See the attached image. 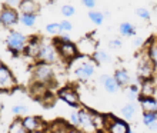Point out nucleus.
I'll use <instances>...</instances> for the list:
<instances>
[{
	"label": "nucleus",
	"mask_w": 157,
	"mask_h": 133,
	"mask_svg": "<svg viewBox=\"0 0 157 133\" xmlns=\"http://www.w3.org/2000/svg\"><path fill=\"white\" fill-rule=\"evenodd\" d=\"M0 20H2V26L6 29H12L19 23L20 20V13L14 7H9L6 4H3V7L0 10Z\"/></svg>",
	"instance_id": "9"
},
{
	"label": "nucleus",
	"mask_w": 157,
	"mask_h": 133,
	"mask_svg": "<svg viewBox=\"0 0 157 133\" xmlns=\"http://www.w3.org/2000/svg\"><path fill=\"white\" fill-rule=\"evenodd\" d=\"M146 53L150 57V60L154 63V66L157 69V40H151L150 43H147L146 47Z\"/></svg>",
	"instance_id": "24"
},
{
	"label": "nucleus",
	"mask_w": 157,
	"mask_h": 133,
	"mask_svg": "<svg viewBox=\"0 0 157 133\" xmlns=\"http://www.w3.org/2000/svg\"><path fill=\"white\" fill-rule=\"evenodd\" d=\"M139 103H140L143 113L157 112V99L154 96H140L139 97Z\"/></svg>",
	"instance_id": "16"
},
{
	"label": "nucleus",
	"mask_w": 157,
	"mask_h": 133,
	"mask_svg": "<svg viewBox=\"0 0 157 133\" xmlns=\"http://www.w3.org/2000/svg\"><path fill=\"white\" fill-rule=\"evenodd\" d=\"M27 42L29 37L23 34L19 30H12L6 37V47L12 54L17 56V54H23L27 47Z\"/></svg>",
	"instance_id": "3"
},
{
	"label": "nucleus",
	"mask_w": 157,
	"mask_h": 133,
	"mask_svg": "<svg viewBox=\"0 0 157 133\" xmlns=\"http://www.w3.org/2000/svg\"><path fill=\"white\" fill-rule=\"evenodd\" d=\"M56 39H57V40H60V42H70V40H71L70 36H69L67 33H64V32H62L59 36H56Z\"/></svg>",
	"instance_id": "38"
},
{
	"label": "nucleus",
	"mask_w": 157,
	"mask_h": 133,
	"mask_svg": "<svg viewBox=\"0 0 157 133\" xmlns=\"http://www.w3.org/2000/svg\"><path fill=\"white\" fill-rule=\"evenodd\" d=\"M75 7L71 6V4H63V7H62V14L64 17H71V16H75Z\"/></svg>",
	"instance_id": "32"
},
{
	"label": "nucleus",
	"mask_w": 157,
	"mask_h": 133,
	"mask_svg": "<svg viewBox=\"0 0 157 133\" xmlns=\"http://www.w3.org/2000/svg\"><path fill=\"white\" fill-rule=\"evenodd\" d=\"M96 133H104V132H96Z\"/></svg>",
	"instance_id": "45"
},
{
	"label": "nucleus",
	"mask_w": 157,
	"mask_h": 133,
	"mask_svg": "<svg viewBox=\"0 0 157 133\" xmlns=\"http://www.w3.org/2000/svg\"><path fill=\"white\" fill-rule=\"evenodd\" d=\"M2 109H3V103H2V100H0V112H2Z\"/></svg>",
	"instance_id": "41"
},
{
	"label": "nucleus",
	"mask_w": 157,
	"mask_h": 133,
	"mask_svg": "<svg viewBox=\"0 0 157 133\" xmlns=\"http://www.w3.org/2000/svg\"><path fill=\"white\" fill-rule=\"evenodd\" d=\"M83 6H86L87 9H94L96 7V0H82Z\"/></svg>",
	"instance_id": "39"
},
{
	"label": "nucleus",
	"mask_w": 157,
	"mask_h": 133,
	"mask_svg": "<svg viewBox=\"0 0 157 133\" xmlns=\"http://www.w3.org/2000/svg\"><path fill=\"white\" fill-rule=\"evenodd\" d=\"M21 0H4V4L6 6H9V7H14L17 9L19 7V4H20Z\"/></svg>",
	"instance_id": "37"
},
{
	"label": "nucleus",
	"mask_w": 157,
	"mask_h": 133,
	"mask_svg": "<svg viewBox=\"0 0 157 133\" xmlns=\"http://www.w3.org/2000/svg\"><path fill=\"white\" fill-rule=\"evenodd\" d=\"M7 133H29V132L26 130V127H25V125H23V122H21L20 117H17V119H14V120L10 123Z\"/></svg>",
	"instance_id": "25"
},
{
	"label": "nucleus",
	"mask_w": 157,
	"mask_h": 133,
	"mask_svg": "<svg viewBox=\"0 0 157 133\" xmlns=\"http://www.w3.org/2000/svg\"><path fill=\"white\" fill-rule=\"evenodd\" d=\"M121 40L120 39H112V40H109V47L110 49H120L121 47Z\"/></svg>",
	"instance_id": "36"
},
{
	"label": "nucleus",
	"mask_w": 157,
	"mask_h": 133,
	"mask_svg": "<svg viewBox=\"0 0 157 133\" xmlns=\"http://www.w3.org/2000/svg\"><path fill=\"white\" fill-rule=\"evenodd\" d=\"M77 52H78V56H83V57H93L94 53L97 52V40L94 39L93 34H86L83 36L77 43Z\"/></svg>",
	"instance_id": "6"
},
{
	"label": "nucleus",
	"mask_w": 157,
	"mask_h": 133,
	"mask_svg": "<svg viewBox=\"0 0 157 133\" xmlns=\"http://www.w3.org/2000/svg\"><path fill=\"white\" fill-rule=\"evenodd\" d=\"M0 26H2V20H0Z\"/></svg>",
	"instance_id": "46"
},
{
	"label": "nucleus",
	"mask_w": 157,
	"mask_h": 133,
	"mask_svg": "<svg viewBox=\"0 0 157 133\" xmlns=\"http://www.w3.org/2000/svg\"><path fill=\"white\" fill-rule=\"evenodd\" d=\"M32 79L36 83L44 84L50 88L54 83V67L53 65L43 62H36L32 67Z\"/></svg>",
	"instance_id": "2"
},
{
	"label": "nucleus",
	"mask_w": 157,
	"mask_h": 133,
	"mask_svg": "<svg viewBox=\"0 0 157 133\" xmlns=\"http://www.w3.org/2000/svg\"><path fill=\"white\" fill-rule=\"evenodd\" d=\"M114 79L117 80V83L120 84V88H128L132 84V77L126 69H117L114 72Z\"/></svg>",
	"instance_id": "19"
},
{
	"label": "nucleus",
	"mask_w": 157,
	"mask_h": 133,
	"mask_svg": "<svg viewBox=\"0 0 157 133\" xmlns=\"http://www.w3.org/2000/svg\"><path fill=\"white\" fill-rule=\"evenodd\" d=\"M17 88L16 76L4 65H0V93L2 92H13Z\"/></svg>",
	"instance_id": "8"
},
{
	"label": "nucleus",
	"mask_w": 157,
	"mask_h": 133,
	"mask_svg": "<svg viewBox=\"0 0 157 133\" xmlns=\"http://www.w3.org/2000/svg\"><path fill=\"white\" fill-rule=\"evenodd\" d=\"M104 116H106L104 133H130V126L124 119H120L113 115H104Z\"/></svg>",
	"instance_id": "7"
},
{
	"label": "nucleus",
	"mask_w": 157,
	"mask_h": 133,
	"mask_svg": "<svg viewBox=\"0 0 157 133\" xmlns=\"http://www.w3.org/2000/svg\"><path fill=\"white\" fill-rule=\"evenodd\" d=\"M154 72H156V66L154 63L150 60V57L147 56V53L144 52V54L141 56L140 62L137 65V77L140 80H149L153 79Z\"/></svg>",
	"instance_id": "10"
},
{
	"label": "nucleus",
	"mask_w": 157,
	"mask_h": 133,
	"mask_svg": "<svg viewBox=\"0 0 157 133\" xmlns=\"http://www.w3.org/2000/svg\"><path fill=\"white\" fill-rule=\"evenodd\" d=\"M139 97H140V88L132 83L127 88V99L130 102H139Z\"/></svg>",
	"instance_id": "27"
},
{
	"label": "nucleus",
	"mask_w": 157,
	"mask_h": 133,
	"mask_svg": "<svg viewBox=\"0 0 157 133\" xmlns=\"http://www.w3.org/2000/svg\"><path fill=\"white\" fill-rule=\"evenodd\" d=\"M17 10L19 13H25V14H37L40 12V4L36 0H21Z\"/></svg>",
	"instance_id": "15"
},
{
	"label": "nucleus",
	"mask_w": 157,
	"mask_h": 133,
	"mask_svg": "<svg viewBox=\"0 0 157 133\" xmlns=\"http://www.w3.org/2000/svg\"><path fill=\"white\" fill-rule=\"evenodd\" d=\"M77 112H78V117H80V127L78 129L86 133L97 132L94 126V120H93V110L87 108H80Z\"/></svg>",
	"instance_id": "12"
},
{
	"label": "nucleus",
	"mask_w": 157,
	"mask_h": 133,
	"mask_svg": "<svg viewBox=\"0 0 157 133\" xmlns=\"http://www.w3.org/2000/svg\"><path fill=\"white\" fill-rule=\"evenodd\" d=\"M106 16H109V13H103V12H100V10H90V12H89V19H90V22L97 26L103 25L104 17Z\"/></svg>",
	"instance_id": "22"
},
{
	"label": "nucleus",
	"mask_w": 157,
	"mask_h": 133,
	"mask_svg": "<svg viewBox=\"0 0 157 133\" xmlns=\"http://www.w3.org/2000/svg\"><path fill=\"white\" fill-rule=\"evenodd\" d=\"M136 14L140 17V19H143V20H150V17H151L150 12L147 10V9H144V7H139V9H137Z\"/></svg>",
	"instance_id": "33"
},
{
	"label": "nucleus",
	"mask_w": 157,
	"mask_h": 133,
	"mask_svg": "<svg viewBox=\"0 0 157 133\" xmlns=\"http://www.w3.org/2000/svg\"><path fill=\"white\" fill-rule=\"evenodd\" d=\"M36 17H37V14H25V13H20L19 23L23 25L25 27H33L36 25Z\"/></svg>",
	"instance_id": "26"
},
{
	"label": "nucleus",
	"mask_w": 157,
	"mask_h": 133,
	"mask_svg": "<svg viewBox=\"0 0 157 133\" xmlns=\"http://www.w3.org/2000/svg\"><path fill=\"white\" fill-rule=\"evenodd\" d=\"M93 59L96 60L97 65H104V63L112 62V57H110L104 50H97V52L94 53V56H93Z\"/></svg>",
	"instance_id": "28"
},
{
	"label": "nucleus",
	"mask_w": 157,
	"mask_h": 133,
	"mask_svg": "<svg viewBox=\"0 0 157 133\" xmlns=\"http://www.w3.org/2000/svg\"><path fill=\"white\" fill-rule=\"evenodd\" d=\"M27 112V109L25 108V106H20V104H16V106H13L12 108V113L13 115H16L17 117L20 116V115H23V113Z\"/></svg>",
	"instance_id": "34"
},
{
	"label": "nucleus",
	"mask_w": 157,
	"mask_h": 133,
	"mask_svg": "<svg viewBox=\"0 0 157 133\" xmlns=\"http://www.w3.org/2000/svg\"><path fill=\"white\" fill-rule=\"evenodd\" d=\"M76 133H86V132H83V130H77V129H76Z\"/></svg>",
	"instance_id": "42"
},
{
	"label": "nucleus",
	"mask_w": 157,
	"mask_h": 133,
	"mask_svg": "<svg viewBox=\"0 0 157 133\" xmlns=\"http://www.w3.org/2000/svg\"><path fill=\"white\" fill-rule=\"evenodd\" d=\"M59 60H60V56H59L57 47H56L54 42L53 40H43L36 62H43V63H49V65H54V63H57Z\"/></svg>",
	"instance_id": "4"
},
{
	"label": "nucleus",
	"mask_w": 157,
	"mask_h": 133,
	"mask_svg": "<svg viewBox=\"0 0 157 133\" xmlns=\"http://www.w3.org/2000/svg\"><path fill=\"white\" fill-rule=\"evenodd\" d=\"M143 123L147 127L151 125L157 123V112H149V113H143Z\"/></svg>",
	"instance_id": "29"
},
{
	"label": "nucleus",
	"mask_w": 157,
	"mask_h": 133,
	"mask_svg": "<svg viewBox=\"0 0 157 133\" xmlns=\"http://www.w3.org/2000/svg\"><path fill=\"white\" fill-rule=\"evenodd\" d=\"M69 125H70L73 129H78V127H80V117H78L77 110H73V112L70 113V117H69Z\"/></svg>",
	"instance_id": "31"
},
{
	"label": "nucleus",
	"mask_w": 157,
	"mask_h": 133,
	"mask_svg": "<svg viewBox=\"0 0 157 133\" xmlns=\"http://www.w3.org/2000/svg\"><path fill=\"white\" fill-rule=\"evenodd\" d=\"M60 27H62V32H71L73 30V25L69 20L60 22Z\"/></svg>",
	"instance_id": "35"
},
{
	"label": "nucleus",
	"mask_w": 157,
	"mask_h": 133,
	"mask_svg": "<svg viewBox=\"0 0 157 133\" xmlns=\"http://www.w3.org/2000/svg\"><path fill=\"white\" fill-rule=\"evenodd\" d=\"M73 129L71 126H69L67 123L62 120H57L52 123L50 126H46L44 133H70V130Z\"/></svg>",
	"instance_id": "18"
},
{
	"label": "nucleus",
	"mask_w": 157,
	"mask_h": 133,
	"mask_svg": "<svg viewBox=\"0 0 157 133\" xmlns=\"http://www.w3.org/2000/svg\"><path fill=\"white\" fill-rule=\"evenodd\" d=\"M100 83L103 84V88L109 93H116L119 92L120 84L117 83V80L114 79V76H109V75H101L100 76Z\"/></svg>",
	"instance_id": "17"
},
{
	"label": "nucleus",
	"mask_w": 157,
	"mask_h": 133,
	"mask_svg": "<svg viewBox=\"0 0 157 133\" xmlns=\"http://www.w3.org/2000/svg\"><path fill=\"white\" fill-rule=\"evenodd\" d=\"M32 133H44V130H41V132H32Z\"/></svg>",
	"instance_id": "43"
},
{
	"label": "nucleus",
	"mask_w": 157,
	"mask_h": 133,
	"mask_svg": "<svg viewBox=\"0 0 157 133\" xmlns=\"http://www.w3.org/2000/svg\"><path fill=\"white\" fill-rule=\"evenodd\" d=\"M70 65L75 66L73 67V75L80 82H86V80L90 79L91 76L94 75L96 66H97V63L93 57H83V56H78Z\"/></svg>",
	"instance_id": "1"
},
{
	"label": "nucleus",
	"mask_w": 157,
	"mask_h": 133,
	"mask_svg": "<svg viewBox=\"0 0 157 133\" xmlns=\"http://www.w3.org/2000/svg\"><path fill=\"white\" fill-rule=\"evenodd\" d=\"M120 30V34L124 36V37H132V36H136V27L132 25V23H128V22H123L119 27Z\"/></svg>",
	"instance_id": "23"
},
{
	"label": "nucleus",
	"mask_w": 157,
	"mask_h": 133,
	"mask_svg": "<svg viewBox=\"0 0 157 133\" xmlns=\"http://www.w3.org/2000/svg\"><path fill=\"white\" fill-rule=\"evenodd\" d=\"M143 45H144V40H143L141 37L134 39V46H136V47H140V46H143Z\"/></svg>",
	"instance_id": "40"
},
{
	"label": "nucleus",
	"mask_w": 157,
	"mask_h": 133,
	"mask_svg": "<svg viewBox=\"0 0 157 133\" xmlns=\"http://www.w3.org/2000/svg\"><path fill=\"white\" fill-rule=\"evenodd\" d=\"M46 33L50 34V36H59L62 33V27H60V23H49L46 26Z\"/></svg>",
	"instance_id": "30"
},
{
	"label": "nucleus",
	"mask_w": 157,
	"mask_h": 133,
	"mask_svg": "<svg viewBox=\"0 0 157 133\" xmlns=\"http://www.w3.org/2000/svg\"><path fill=\"white\" fill-rule=\"evenodd\" d=\"M154 93H156V82H154V79L141 80L140 96H154Z\"/></svg>",
	"instance_id": "21"
},
{
	"label": "nucleus",
	"mask_w": 157,
	"mask_h": 133,
	"mask_svg": "<svg viewBox=\"0 0 157 133\" xmlns=\"http://www.w3.org/2000/svg\"><path fill=\"white\" fill-rule=\"evenodd\" d=\"M130 133H136V132H133V130H130Z\"/></svg>",
	"instance_id": "44"
},
{
	"label": "nucleus",
	"mask_w": 157,
	"mask_h": 133,
	"mask_svg": "<svg viewBox=\"0 0 157 133\" xmlns=\"http://www.w3.org/2000/svg\"><path fill=\"white\" fill-rule=\"evenodd\" d=\"M41 42H43V39L39 37V36H30L29 42H27V47H26V52H25L26 56L36 60V59H37L39 52H40Z\"/></svg>",
	"instance_id": "14"
},
{
	"label": "nucleus",
	"mask_w": 157,
	"mask_h": 133,
	"mask_svg": "<svg viewBox=\"0 0 157 133\" xmlns=\"http://www.w3.org/2000/svg\"><path fill=\"white\" fill-rule=\"evenodd\" d=\"M54 45L57 47V52H59V56H60V60L66 63H71L75 59L78 57V52H77V46L76 43L70 42H60L57 39L54 37L53 39Z\"/></svg>",
	"instance_id": "5"
},
{
	"label": "nucleus",
	"mask_w": 157,
	"mask_h": 133,
	"mask_svg": "<svg viewBox=\"0 0 157 133\" xmlns=\"http://www.w3.org/2000/svg\"><path fill=\"white\" fill-rule=\"evenodd\" d=\"M57 96H59V99L63 100L70 108H78V104H80L78 93L73 86H63L62 89H59Z\"/></svg>",
	"instance_id": "11"
},
{
	"label": "nucleus",
	"mask_w": 157,
	"mask_h": 133,
	"mask_svg": "<svg viewBox=\"0 0 157 133\" xmlns=\"http://www.w3.org/2000/svg\"><path fill=\"white\" fill-rule=\"evenodd\" d=\"M136 113H137V106L134 102H130V103L124 104L123 108L120 109L121 119H124V120H132L133 117L136 116Z\"/></svg>",
	"instance_id": "20"
},
{
	"label": "nucleus",
	"mask_w": 157,
	"mask_h": 133,
	"mask_svg": "<svg viewBox=\"0 0 157 133\" xmlns=\"http://www.w3.org/2000/svg\"><path fill=\"white\" fill-rule=\"evenodd\" d=\"M21 122H23V125H25L26 130L29 133L32 132H41V130L46 129V125L43 123L39 116H33V115H27V116L21 117Z\"/></svg>",
	"instance_id": "13"
}]
</instances>
